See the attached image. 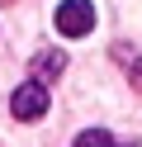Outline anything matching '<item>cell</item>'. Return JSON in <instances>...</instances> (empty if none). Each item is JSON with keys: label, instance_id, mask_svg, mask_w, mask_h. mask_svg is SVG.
<instances>
[{"label": "cell", "instance_id": "7a4b0ae2", "mask_svg": "<svg viewBox=\"0 0 142 147\" xmlns=\"http://www.w3.org/2000/svg\"><path fill=\"white\" fill-rule=\"evenodd\" d=\"M57 29H62L66 38H85V33L95 29L90 0H62V5H57Z\"/></svg>", "mask_w": 142, "mask_h": 147}, {"label": "cell", "instance_id": "5b68a950", "mask_svg": "<svg viewBox=\"0 0 142 147\" xmlns=\"http://www.w3.org/2000/svg\"><path fill=\"white\" fill-rule=\"evenodd\" d=\"M133 81H137V86H142V62H137V76H133Z\"/></svg>", "mask_w": 142, "mask_h": 147}, {"label": "cell", "instance_id": "3957f363", "mask_svg": "<svg viewBox=\"0 0 142 147\" xmlns=\"http://www.w3.org/2000/svg\"><path fill=\"white\" fill-rule=\"evenodd\" d=\"M66 67V52H38L33 57V76H47V71H62Z\"/></svg>", "mask_w": 142, "mask_h": 147}, {"label": "cell", "instance_id": "6da1fadb", "mask_svg": "<svg viewBox=\"0 0 142 147\" xmlns=\"http://www.w3.org/2000/svg\"><path fill=\"white\" fill-rule=\"evenodd\" d=\"M9 109H14V119H24V123L43 119L47 114V86L43 81H24V86L9 95Z\"/></svg>", "mask_w": 142, "mask_h": 147}, {"label": "cell", "instance_id": "277c9868", "mask_svg": "<svg viewBox=\"0 0 142 147\" xmlns=\"http://www.w3.org/2000/svg\"><path fill=\"white\" fill-rule=\"evenodd\" d=\"M76 142H90V147H114V142H118V138H114V133H100V128H90V133H81V138H76Z\"/></svg>", "mask_w": 142, "mask_h": 147}]
</instances>
